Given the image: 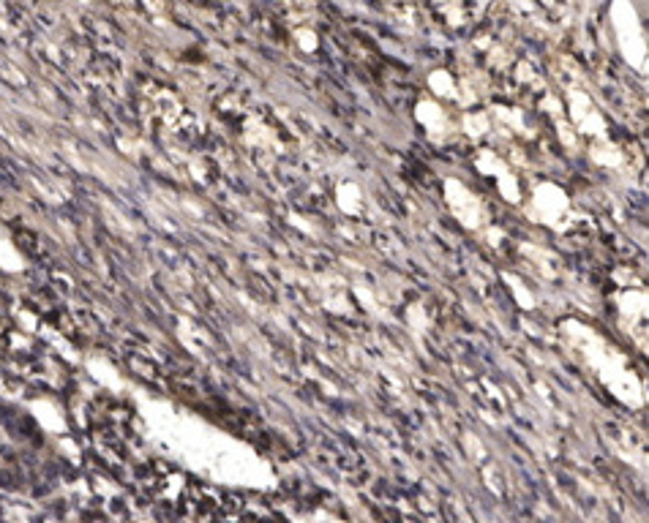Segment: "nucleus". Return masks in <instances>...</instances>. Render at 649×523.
<instances>
[{"instance_id": "f257e3e1", "label": "nucleus", "mask_w": 649, "mask_h": 523, "mask_svg": "<svg viewBox=\"0 0 649 523\" xmlns=\"http://www.w3.org/2000/svg\"><path fill=\"white\" fill-rule=\"evenodd\" d=\"M431 6V11L439 17V22H445L447 28L464 30L472 22V6L469 0H426Z\"/></svg>"}]
</instances>
